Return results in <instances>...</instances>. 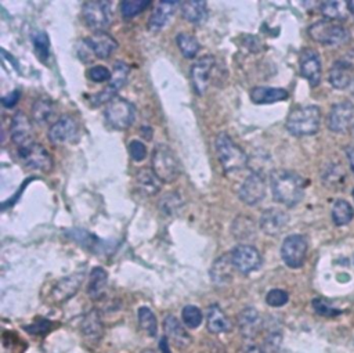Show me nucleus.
<instances>
[{"mask_svg": "<svg viewBox=\"0 0 354 353\" xmlns=\"http://www.w3.org/2000/svg\"><path fill=\"white\" fill-rule=\"evenodd\" d=\"M270 186L277 203L285 207H295L303 200L306 182L300 174L292 170L275 169L270 173Z\"/></svg>", "mask_w": 354, "mask_h": 353, "instance_id": "obj_1", "label": "nucleus"}, {"mask_svg": "<svg viewBox=\"0 0 354 353\" xmlns=\"http://www.w3.org/2000/svg\"><path fill=\"white\" fill-rule=\"evenodd\" d=\"M215 147L219 162L226 174H234L247 168L248 155L227 133L222 132L216 136Z\"/></svg>", "mask_w": 354, "mask_h": 353, "instance_id": "obj_2", "label": "nucleus"}, {"mask_svg": "<svg viewBox=\"0 0 354 353\" xmlns=\"http://www.w3.org/2000/svg\"><path fill=\"white\" fill-rule=\"evenodd\" d=\"M321 123V110L317 105L295 108L287 118V129L296 137L313 136Z\"/></svg>", "mask_w": 354, "mask_h": 353, "instance_id": "obj_3", "label": "nucleus"}, {"mask_svg": "<svg viewBox=\"0 0 354 353\" xmlns=\"http://www.w3.org/2000/svg\"><path fill=\"white\" fill-rule=\"evenodd\" d=\"M152 170L162 183H173L179 179L182 166L171 148L159 143L152 151Z\"/></svg>", "mask_w": 354, "mask_h": 353, "instance_id": "obj_4", "label": "nucleus"}, {"mask_svg": "<svg viewBox=\"0 0 354 353\" xmlns=\"http://www.w3.org/2000/svg\"><path fill=\"white\" fill-rule=\"evenodd\" d=\"M307 32L314 42L325 46L343 45L350 38L348 30L343 24L325 19L310 26Z\"/></svg>", "mask_w": 354, "mask_h": 353, "instance_id": "obj_5", "label": "nucleus"}, {"mask_svg": "<svg viewBox=\"0 0 354 353\" xmlns=\"http://www.w3.org/2000/svg\"><path fill=\"white\" fill-rule=\"evenodd\" d=\"M104 117L107 123L116 130H123L132 126L136 118V110L134 105L125 100L115 97L112 101H110L104 110Z\"/></svg>", "mask_w": 354, "mask_h": 353, "instance_id": "obj_6", "label": "nucleus"}, {"mask_svg": "<svg viewBox=\"0 0 354 353\" xmlns=\"http://www.w3.org/2000/svg\"><path fill=\"white\" fill-rule=\"evenodd\" d=\"M17 152L19 157L21 158V161L34 170H41V172H50L54 166V161L52 158V155L49 154V151L41 145L37 141H28L20 147H17Z\"/></svg>", "mask_w": 354, "mask_h": 353, "instance_id": "obj_7", "label": "nucleus"}, {"mask_svg": "<svg viewBox=\"0 0 354 353\" xmlns=\"http://www.w3.org/2000/svg\"><path fill=\"white\" fill-rule=\"evenodd\" d=\"M129 74H130V67L126 63L116 61L114 65L111 82L100 93H96L89 97L90 104L93 107H100L103 104H108L110 101H112L115 99L116 93L126 85Z\"/></svg>", "mask_w": 354, "mask_h": 353, "instance_id": "obj_8", "label": "nucleus"}, {"mask_svg": "<svg viewBox=\"0 0 354 353\" xmlns=\"http://www.w3.org/2000/svg\"><path fill=\"white\" fill-rule=\"evenodd\" d=\"M112 5L110 2H85L82 16L87 27L96 32L104 31L112 21Z\"/></svg>", "mask_w": 354, "mask_h": 353, "instance_id": "obj_9", "label": "nucleus"}, {"mask_svg": "<svg viewBox=\"0 0 354 353\" xmlns=\"http://www.w3.org/2000/svg\"><path fill=\"white\" fill-rule=\"evenodd\" d=\"M307 240L302 234L288 236L281 245V258L291 269H299L304 265L307 255Z\"/></svg>", "mask_w": 354, "mask_h": 353, "instance_id": "obj_10", "label": "nucleus"}, {"mask_svg": "<svg viewBox=\"0 0 354 353\" xmlns=\"http://www.w3.org/2000/svg\"><path fill=\"white\" fill-rule=\"evenodd\" d=\"M216 65V60L214 56H204L201 57L193 67H191V83L194 88V92L198 96H202L208 92L211 82H212V74Z\"/></svg>", "mask_w": 354, "mask_h": 353, "instance_id": "obj_11", "label": "nucleus"}, {"mask_svg": "<svg viewBox=\"0 0 354 353\" xmlns=\"http://www.w3.org/2000/svg\"><path fill=\"white\" fill-rule=\"evenodd\" d=\"M230 254L233 258L234 268L242 274H249L252 272H256L262 265V255L252 245L240 244Z\"/></svg>", "mask_w": 354, "mask_h": 353, "instance_id": "obj_12", "label": "nucleus"}, {"mask_svg": "<svg viewBox=\"0 0 354 353\" xmlns=\"http://www.w3.org/2000/svg\"><path fill=\"white\" fill-rule=\"evenodd\" d=\"M238 197L244 204L249 207L260 204L266 197V183L263 176L256 172L251 173L240 186Z\"/></svg>", "mask_w": 354, "mask_h": 353, "instance_id": "obj_13", "label": "nucleus"}, {"mask_svg": "<svg viewBox=\"0 0 354 353\" xmlns=\"http://www.w3.org/2000/svg\"><path fill=\"white\" fill-rule=\"evenodd\" d=\"M354 121V104L342 101L333 104L328 114V129L335 133H344Z\"/></svg>", "mask_w": 354, "mask_h": 353, "instance_id": "obj_14", "label": "nucleus"}, {"mask_svg": "<svg viewBox=\"0 0 354 353\" xmlns=\"http://www.w3.org/2000/svg\"><path fill=\"white\" fill-rule=\"evenodd\" d=\"M299 68H300V74L302 77L313 86H318L321 82V72H322V67H321V59L320 54L314 50V49H304L300 53V59H299Z\"/></svg>", "mask_w": 354, "mask_h": 353, "instance_id": "obj_15", "label": "nucleus"}, {"mask_svg": "<svg viewBox=\"0 0 354 353\" xmlns=\"http://www.w3.org/2000/svg\"><path fill=\"white\" fill-rule=\"evenodd\" d=\"M79 133V126L72 117H63L57 119L49 129V140L53 144L72 143Z\"/></svg>", "mask_w": 354, "mask_h": 353, "instance_id": "obj_16", "label": "nucleus"}, {"mask_svg": "<svg viewBox=\"0 0 354 353\" xmlns=\"http://www.w3.org/2000/svg\"><path fill=\"white\" fill-rule=\"evenodd\" d=\"M83 279L85 276L82 273H75L59 280L52 290V301L54 303H64L68 299H71L79 291Z\"/></svg>", "mask_w": 354, "mask_h": 353, "instance_id": "obj_17", "label": "nucleus"}, {"mask_svg": "<svg viewBox=\"0 0 354 353\" xmlns=\"http://www.w3.org/2000/svg\"><path fill=\"white\" fill-rule=\"evenodd\" d=\"M288 222H289V216L285 211L278 208H269L262 214L259 221V228L264 234L278 236L288 225Z\"/></svg>", "mask_w": 354, "mask_h": 353, "instance_id": "obj_18", "label": "nucleus"}, {"mask_svg": "<svg viewBox=\"0 0 354 353\" xmlns=\"http://www.w3.org/2000/svg\"><path fill=\"white\" fill-rule=\"evenodd\" d=\"M85 45L98 59H108L118 49V42L104 31L94 32L86 38Z\"/></svg>", "mask_w": 354, "mask_h": 353, "instance_id": "obj_19", "label": "nucleus"}, {"mask_svg": "<svg viewBox=\"0 0 354 353\" xmlns=\"http://www.w3.org/2000/svg\"><path fill=\"white\" fill-rule=\"evenodd\" d=\"M177 6H180L179 2L174 0H166V2H158L155 6V10L152 12L149 20H148V30L151 32H159L162 28H165L171 16L174 14V10Z\"/></svg>", "mask_w": 354, "mask_h": 353, "instance_id": "obj_20", "label": "nucleus"}, {"mask_svg": "<svg viewBox=\"0 0 354 353\" xmlns=\"http://www.w3.org/2000/svg\"><path fill=\"white\" fill-rule=\"evenodd\" d=\"M234 263H233V258L231 254H226L219 256L211 270H209V276L211 280L216 284V285H226L229 283H231L233 277H234Z\"/></svg>", "mask_w": 354, "mask_h": 353, "instance_id": "obj_21", "label": "nucleus"}, {"mask_svg": "<svg viewBox=\"0 0 354 353\" xmlns=\"http://www.w3.org/2000/svg\"><path fill=\"white\" fill-rule=\"evenodd\" d=\"M163 328H165L166 336L171 342H174L177 346L185 347V346L190 345V342H191L190 334L186 331V328L183 327L180 320L177 319V317H174L173 314H169V316L165 317Z\"/></svg>", "mask_w": 354, "mask_h": 353, "instance_id": "obj_22", "label": "nucleus"}, {"mask_svg": "<svg viewBox=\"0 0 354 353\" xmlns=\"http://www.w3.org/2000/svg\"><path fill=\"white\" fill-rule=\"evenodd\" d=\"M237 324L244 336L253 338L258 335V332L260 331V327H262L260 313L253 307H247L238 314Z\"/></svg>", "mask_w": 354, "mask_h": 353, "instance_id": "obj_23", "label": "nucleus"}, {"mask_svg": "<svg viewBox=\"0 0 354 353\" xmlns=\"http://www.w3.org/2000/svg\"><path fill=\"white\" fill-rule=\"evenodd\" d=\"M67 236L70 239H72L76 244L85 247L86 250H90L92 252L100 255L103 252H105L110 248V244H107L105 241L100 240L98 237H96L94 234L82 230V229H75V230H68Z\"/></svg>", "mask_w": 354, "mask_h": 353, "instance_id": "obj_24", "label": "nucleus"}, {"mask_svg": "<svg viewBox=\"0 0 354 353\" xmlns=\"http://www.w3.org/2000/svg\"><path fill=\"white\" fill-rule=\"evenodd\" d=\"M12 140L17 147L32 141V123L24 112H17L12 121Z\"/></svg>", "mask_w": 354, "mask_h": 353, "instance_id": "obj_25", "label": "nucleus"}, {"mask_svg": "<svg viewBox=\"0 0 354 353\" xmlns=\"http://www.w3.org/2000/svg\"><path fill=\"white\" fill-rule=\"evenodd\" d=\"M180 12L183 19L194 26H202L209 16L208 5L202 0H200V2H182Z\"/></svg>", "mask_w": 354, "mask_h": 353, "instance_id": "obj_26", "label": "nucleus"}, {"mask_svg": "<svg viewBox=\"0 0 354 353\" xmlns=\"http://www.w3.org/2000/svg\"><path fill=\"white\" fill-rule=\"evenodd\" d=\"M289 93L281 88H270V86H258L251 90V100L255 104H271L277 101L287 100Z\"/></svg>", "mask_w": 354, "mask_h": 353, "instance_id": "obj_27", "label": "nucleus"}, {"mask_svg": "<svg viewBox=\"0 0 354 353\" xmlns=\"http://www.w3.org/2000/svg\"><path fill=\"white\" fill-rule=\"evenodd\" d=\"M56 104L50 99H39L32 105V118L41 126L53 125L56 122Z\"/></svg>", "mask_w": 354, "mask_h": 353, "instance_id": "obj_28", "label": "nucleus"}, {"mask_svg": "<svg viewBox=\"0 0 354 353\" xmlns=\"http://www.w3.org/2000/svg\"><path fill=\"white\" fill-rule=\"evenodd\" d=\"M353 81V68L348 63L335 61L329 70V82L335 89H346Z\"/></svg>", "mask_w": 354, "mask_h": 353, "instance_id": "obj_29", "label": "nucleus"}, {"mask_svg": "<svg viewBox=\"0 0 354 353\" xmlns=\"http://www.w3.org/2000/svg\"><path fill=\"white\" fill-rule=\"evenodd\" d=\"M81 331L83 334V336L90 341V342H97L101 336H103V321L100 317V313L93 309L90 310L82 320V325H81Z\"/></svg>", "mask_w": 354, "mask_h": 353, "instance_id": "obj_30", "label": "nucleus"}, {"mask_svg": "<svg viewBox=\"0 0 354 353\" xmlns=\"http://www.w3.org/2000/svg\"><path fill=\"white\" fill-rule=\"evenodd\" d=\"M136 183L143 194L152 197L159 193L162 182L158 179V176L152 169L144 168L136 173Z\"/></svg>", "mask_w": 354, "mask_h": 353, "instance_id": "obj_31", "label": "nucleus"}, {"mask_svg": "<svg viewBox=\"0 0 354 353\" xmlns=\"http://www.w3.org/2000/svg\"><path fill=\"white\" fill-rule=\"evenodd\" d=\"M207 323H208V330L214 334L227 332L231 328V323L227 314L223 312V309L219 305L209 306Z\"/></svg>", "mask_w": 354, "mask_h": 353, "instance_id": "obj_32", "label": "nucleus"}, {"mask_svg": "<svg viewBox=\"0 0 354 353\" xmlns=\"http://www.w3.org/2000/svg\"><path fill=\"white\" fill-rule=\"evenodd\" d=\"M107 283H108V273L103 268L92 269L90 276H89L87 294L93 299H100L105 292Z\"/></svg>", "mask_w": 354, "mask_h": 353, "instance_id": "obj_33", "label": "nucleus"}, {"mask_svg": "<svg viewBox=\"0 0 354 353\" xmlns=\"http://www.w3.org/2000/svg\"><path fill=\"white\" fill-rule=\"evenodd\" d=\"M231 230L240 241H248L256 237V225L252 218L245 215H240L236 218Z\"/></svg>", "mask_w": 354, "mask_h": 353, "instance_id": "obj_34", "label": "nucleus"}, {"mask_svg": "<svg viewBox=\"0 0 354 353\" xmlns=\"http://www.w3.org/2000/svg\"><path fill=\"white\" fill-rule=\"evenodd\" d=\"M176 43H177V46H179L182 54L186 59H194L201 49L198 39L187 32H180L179 35H177Z\"/></svg>", "mask_w": 354, "mask_h": 353, "instance_id": "obj_35", "label": "nucleus"}, {"mask_svg": "<svg viewBox=\"0 0 354 353\" xmlns=\"http://www.w3.org/2000/svg\"><path fill=\"white\" fill-rule=\"evenodd\" d=\"M354 218V210L351 205L344 200L335 201L332 207V219L336 226H346Z\"/></svg>", "mask_w": 354, "mask_h": 353, "instance_id": "obj_36", "label": "nucleus"}, {"mask_svg": "<svg viewBox=\"0 0 354 353\" xmlns=\"http://www.w3.org/2000/svg\"><path fill=\"white\" fill-rule=\"evenodd\" d=\"M183 205H185L183 199L180 197L179 193H174V192L165 194L159 201V210L166 216H173L176 214H179Z\"/></svg>", "mask_w": 354, "mask_h": 353, "instance_id": "obj_37", "label": "nucleus"}, {"mask_svg": "<svg viewBox=\"0 0 354 353\" xmlns=\"http://www.w3.org/2000/svg\"><path fill=\"white\" fill-rule=\"evenodd\" d=\"M137 314H138V323H140L141 328L149 336H155L158 334V323H156V316L154 314V312L147 306H141L138 309Z\"/></svg>", "mask_w": 354, "mask_h": 353, "instance_id": "obj_38", "label": "nucleus"}, {"mask_svg": "<svg viewBox=\"0 0 354 353\" xmlns=\"http://www.w3.org/2000/svg\"><path fill=\"white\" fill-rule=\"evenodd\" d=\"M32 43H34V49L35 53L38 56V59L42 63H46L50 54V41L46 32L42 31H37L32 34Z\"/></svg>", "mask_w": 354, "mask_h": 353, "instance_id": "obj_39", "label": "nucleus"}, {"mask_svg": "<svg viewBox=\"0 0 354 353\" xmlns=\"http://www.w3.org/2000/svg\"><path fill=\"white\" fill-rule=\"evenodd\" d=\"M149 6V0H125V2L121 3V13L125 19H133Z\"/></svg>", "mask_w": 354, "mask_h": 353, "instance_id": "obj_40", "label": "nucleus"}, {"mask_svg": "<svg viewBox=\"0 0 354 353\" xmlns=\"http://www.w3.org/2000/svg\"><path fill=\"white\" fill-rule=\"evenodd\" d=\"M182 320L187 328H198L204 321V314L201 309L196 305H187L182 310Z\"/></svg>", "mask_w": 354, "mask_h": 353, "instance_id": "obj_41", "label": "nucleus"}, {"mask_svg": "<svg viewBox=\"0 0 354 353\" xmlns=\"http://www.w3.org/2000/svg\"><path fill=\"white\" fill-rule=\"evenodd\" d=\"M344 6H347V3L344 2H325L321 3V13L325 17V20L342 21L346 19L344 10H342V8Z\"/></svg>", "mask_w": 354, "mask_h": 353, "instance_id": "obj_42", "label": "nucleus"}, {"mask_svg": "<svg viewBox=\"0 0 354 353\" xmlns=\"http://www.w3.org/2000/svg\"><path fill=\"white\" fill-rule=\"evenodd\" d=\"M315 313H318L320 316L324 317H335L337 314H340V310L336 309L335 306H332V303L329 301H326L325 298H315L311 302Z\"/></svg>", "mask_w": 354, "mask_h": 353, "instance_id": "obj_43", "label": "nucleus"}, {"mask_svg": "<svg viewBox=\"0 0 354 353\" xmlns=\"http://www.w3.org/2000/svg\"><path fill=\"white\" fill-rule=\"evenodd\" d=\"M288 301H289L288 292L284 290H280V288H274V290L269 291L266 295V302L271 307H281V306L287 305Z\"/></svg>", "mask_w": 354, "mask_h": 353, "instance_id": "obj_44", "label": "nucleus"}, {"mask_svg": "<svg viewBox=\"0 0 354 353\" xmlns=\"http://www.w3.org/2000/svg\"><path fill=\"white\" fill-rule=\"evenodd\" d=\"M87 75H89L90 81H93L96 83H103V82L111 81V78H112V72L107 67H103V65L92 67L89 70Z\"/></svg>", "mask_w": 354, "mask_h": 353, "instance_id": "obj_45", "label": "nucleus"}, {"mask_svg": "<svg viewBox=\"0 0 354 353\" xmlns=\"http://www.w3.org/2000/svg\"><path fill=\"white\" fill-rule=\"evenodd\" d=\"M129 152H130V157L133 158V161L136 162H141L143 159H145L147 157V148L145 145L138 141V140H133L130 141L129 144Z\"/></svg>", "mask_w": 354, "mask_h": 353, "instance_id": "obj_46", "label": "nucleus"}, {"mask_svg": "<svg viewBox=\"0 0 354 353\" xmlns=\"http://www.w3.org/2000/svg\"><path fill=\"white\" fill-rule=\"evenodd\" d=\"M52 321H49L48 319H38L35 320L31 325H27V331H30L31 334H46L50 328H52Z\"/></svg>", "mask_w": 354, "mask_h": 353, "instance_id": "obj_47", "label": "nucleus"}, {"mask_svg": "<svg viewBox=\"0 0 354 353\" xmlns=\"http://www.w3.org/2000/svg\"><path fill=\"white\" fill-rule=\"evenodd\" d=\"M20 97H21V92L20 90H14V92L6 94L2 99V104H3L5 108H13L20 101Z\"/></svg>", "mask_w": 354, "mask_h": 353, "instance_id": "obj_48", "label": "nucleus"}, {"mask_svg": "<svg viewBox=\"0 0 354 353\" xmlns=\"http://www.w3.org/2000/svg\"><path fill=\"white\" fill-rule=\"evenodd\" d=\"M344 151H346V157H347L350 169H351V172H353V174H354V145L347 147Z\"/></svg>", "mask_w": 354, "mask_h": 353, "instance_id": "obj_49", "label": "nucleus"}, {"mask_svg": "<svg viewBox=\"0 0 354 353\" xmlns=\"http://www.w3.org/2000/svg\"><path fill=\"white\" fill-rule=\"evenodd\" d=\"M245 353H266L260 346H256V345H252V346H249L247 350H245Z\"/></svg>", "mask_w": 354, "mask_h": 353, "instance_id": "obj_50", "label": "nucleus"}, {"mask_svg": "<svg viewBox=\"0 0 354 353\" xmlns=\"http://www.w3.org/2000/svg\"><path fill=\"white\" fill-rule=\"evenodd\" d=\"M160 347H162V350H163L165 353H170V352H169V345H167V339H166V338H162V341H160Z\"/></svg>", "mask_w": 354, "mask_h": 353, "instance_id": "obj_51", "label": "nucleus"}, {"mask_svg": "<svg viewBox=\"0 0 354 353\" xmlns=\"http://www.w3.org/2000/svg\"><path fill=\"white\" fill-rule=\"evenodd\" d=\"M347 9H348L350 14L354 17V0H351V2H347Z\"/></svg>", "mask_w": 354, "mask_h": 353, "instance_id": "obj_52", "label": "nucleus"}, {"mask_svg": "<svg viewBox=\"0 0 354 353\" xmlns=\"http://www.w3.org/2000/svg\"><path fill=\"white\" fill-rule=\"evenodd\" d=\"M144 353H154V352H151V350H147V352H144Z\"/></svg>", "mask_w": 354, "mask_h": 353, "instance_id": "obj_53", "label": "nucleus"}, {"mask_svg": "<svg viewBox=\"0 0 354 353\" xmlns=\"http://www.w3.org/2000/svg\"><path fill=\"white\" fill-rule=\"evenodd\" d=\"M353 199H354V190H353Z\"/></svg>", "mask_w": 354, "mask_h": 353, "instance_id": "obj_54", "label": "nucleus"}, {"mask_svg": "<svg viewBox=\"0 0 354 353\" xmlns=\"http://www.w3.org/2000/svg\"><path fill=\"white\" fill-rule=\"evenodd\" d=\"M353 261H354V259H353Z\"/></svg>", "mask_w": 354, "mask_h": 353, "instance_id": "obj_55", "label": "nucleus"}]
</instances>
